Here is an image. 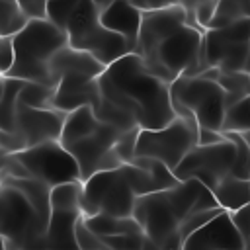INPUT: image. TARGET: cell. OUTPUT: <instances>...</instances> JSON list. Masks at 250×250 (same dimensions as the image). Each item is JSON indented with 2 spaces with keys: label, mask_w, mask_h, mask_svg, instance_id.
I'll list each match as a JSON object with an SVG mask.
<instances>
[{
  "label": "cell",
  "mask_w": 250,
  "mask_h": 250,
  "mask_svg": "<svg viewBox=\"0 0 250 250\" xmlns=\"http://www.w3.org/2000/svg\"><path fill=\"white\" fill-rule=\"evenodd\" d=\"M213 191L199 180H180L174 188L137 197L133 217L158 246L180 250L189 234L221 215Z\"/></svg>",
  "instance_id": "cell-1"
},
{
  "label": "cell",
  "mask_w": 250,
  "mask_h": 250,
  "mask_svg": "<svg viewBox=\"0 0 250 250\" xmlns=\"http://www.w3.org/2000/svg\"><path fill=\"white\" fill-rule=\"evenodd\" d=\"M205 29L189 23L188 10L178 4L145 12L137 39V55L146 68L170 86L182 76H193L201 59Z\"/></svg>",
  "instance_id": "cell-2"
},
{
  "label": "cell",
  "mask_w": 250,
  "mask_h": 250,
  "mask_svg": "<svg viewBox=\"0 0 250 250\" xmlns=\"http://www.w3.org/2000/svg\"><path fill=\"white\" fill-rule=\"evenodd\" d=\"M100 88L102 96L131 115L141 129H160L178 117L170 84L154 76L137 53L105 66Z\"/></svg>",
  "instance_id": "cell-3"
},
{
  "label": "cell",
  "mask_w": 250,
  "mask_h": 250,
  "mask_svg": "<svg viewBox=\"0 0 250 250\" xmlns=\"http://www.w3.org/2000/svg\"><path fill=\"white\" fill-rule=\"evenodd\" d=\"M47 18L66 31L70 47L94 55L105 66L137 49L102 23V10L94 0H49Z\"/></svg>",
  "instance_id": "cell-4"
},
{
  "label": "cell",
  "mask_w": 250,
  "mask_h": 250,
  "mask_svg": "<svg viewBox=\"0 0 250 250\" xmlns=\"http://www.w3.org/2000/svg\"><path fill=\"white\" fill-rule=\"evenodd\" d=\"M66 45V31L49 18L31 20L20 33L14 35L16 62L6 76L55 86L51 76V61Z\"/></svg>",
  "instance_id": "cell-5"
},
{
  "label": "cell",
  "mask_w": 250,
  "mask_h": 250,
  "mask_svg": "<svg viewBox=\"0 0 250 250\" xmlns=\"http://www.w3.org/2000/svg\"><path fill=\"white\" fill-rule=\"evenodd\" d=\"M172 104L178 117L160 129H141L137 139V156L160 160L170 170H176L186 154L197 145L199 123L188 107L176 102Z\"/></svg>",
  "instance_id": "cell-6"
},
{
  "label": "cell",
  "mask_w": 250,
  "mask_h": 250,
  "mask_svg": "<svg viewBox=\"0 0 250 250\" xmlns=\"http://www.w3.org/2000/svg\"><path fill=\"white\" fill-rule=\"evenodd\" d=\"M0 234L18 250H41L49 223L39 215L21 189L2 182L0 188Z\"/></svg>",
  "instance_id": "cell-7"
},
{
  "label": "cell",
  "mask_w": 250,
  "mask_h": 250,
  "mask_svg": "<svg viewBox=\"0 0 250 250\" xmlns=\"http://www.w3.org/2000/svg\"><path fill=\"white\" fill-rule=\"evenodd\" d=\"M137 193L131 188L123 166L115 170H102L82 182V213L133 217Z\"/></svg>",
  "instance_id": "cell-8"
},
{
  "label": "cell",
  "mask_w": 250,
  "mask_h": 250,
  "mask_svg": "<svg viewBox=\"0 0 250 250\" xmlns=\"http://www.w3.org/2000/svg\"><path fill=\"white\" fill-rule=\"evenodd\" d=\"M172 102L188 107L199 127L223 131L227 117V92L219 82L199 76H182L172 86Z\"/></svg>",
  "instance_id": "cell-9"
},
{
  "label": "cell",
  "mask_w": 250,
  "mask_h": 250,
  "mask_svg": "<svg viewBox=\"0 0 250 250\" xmlns=\"http://www.w3.org/2000/svg\"><path fill=\"white\" fill-rule=\"evenodd\" d=\"M250 49V20L240 18L225 27L205 29L203 49L193 76L217 66L225 70H244V61Z\"/></svg>",
  "instance_id": "cell-10"
},
{
  "label": "cell",
  "mask_w": 250,
  "mask_h": 250,
  "mask_svg": "<svg viewBox=\"0 0 250 250\" xmlns=\"http://www.w3.org/2000/svg\"><path fill=\"white\" fill-rule=\"evenodd\" d=\"M21 164L29 170L31 178H37L51 188L82 182V170L76 158L61 141H47L16 152Z\"/></svg>",
  "instance_id": "cell-11"
},
{
  "label": "cell",
  "mask_w": 250,
  "mask_h": 250,
  "mask_svg": "<svg viewBox=\"0 0 250 250\" xmlns=\"http://www.w3.org/2000/svg\"><path fill=\"white\" fill-rule=\"evenodd\" d=\"M82 217V182H70L53 188L51 221L43 248L76 250V225Z\"/></svg>",
  "instance_id": "cell-12"
},
{
  "label": "cell",
  "mask_w": 250,
  "mask_h": 250,
  "mask_svg": "<svg viewBox=\"0 0 250 250\" xmlns=\"http://www.w3.org/2000/svg\"><path fill=\"white\" fill-rule=\"evenodd\" d=\"M236 162V145L225 139L215 145H195L174 170L178 180H199L213 189L225 176L232 174Z\"/></svg>",
  "instance_id": "cell-13"
},
{
  "label": "cell",
  "mask_w": 250,
  "mask_h": 250,
  "mask_svg": "<svg viewBox=\"0 0 250 250\" xmlns=\"http://www.w3.org/2000/svg\"><path fill=\"white\" fill-rule=\"evenodd\" d=\"M100 76L92 70H64L57 78L53 107L61 111H74L82 105H90L94 111L102 104Z\"/></svg>",
  "instance_id": "cell-14"
},
{
  "label": "cell",
  "mask_w": 250,
  "mask_h": 250,
  "mask_svg": "<svg viewBox=\"0 0 250 250\" xmlns=\"http://www.w3.org/2000/svg\"><path fill=\"white\" fill-rule=\"evenodd\" d=\"M66 111L55 107H31L18 104V113L14 121V133H18L25 146H35L47 141H61Z\"/></svg>",
  "instance_id": "cell-15"
},
{
  "label": "cell",
  "mask_w": 250,
  "mask_h": 250,
  "mask_svg": "<svg viewBox=\"0 0 250 250\" xmlns=\"http://www.w3.org/2000/svg\"><path fill=\"white\" fill-rule=\"evenodd\" d=\"M123 133L125 131H121L119 127L102 121L92 133L64 145L70 150V154L76 158V162L80 164L82 182L88 180L90 176H94L96 172H100L104 158L115 148V145Z\"/></svg>",
  "instance_id": "cell-16"
},
{
  "label": "cell",
  "mask_w": 250,
  "mask_h": 250,
  "mask_svg": "<svg viewBox=\"0 0 250 250\" xmlns=\"http://www.w3.org/2000/svg\"><path fill=\"white\" fill-rule=\"evenodd\" d=\"M246 240L236 227L232 215L223 211L193 234H189L180 250H242Z\"/></svg>",
  "instance_id": "cell-17"
},
{
  "label": "cell",
  "mask_w": 250,
  "mask_h": 250,
  "mask_svg": "<svg viewBox=\"0 0 250 250\" xmlns=\"http://www.w3.org/2000/svg\"><path fill=\"white\" fill-rule=\"evenodd\" d=\"M123 172L131 188L135 189L137 197L174 188L180 182L174 170H170L164 162L148 158V156H135L133 162L123 164Z\"/></svg>",
  "instance_id": "cell-18"
},
{
  "label": "cell",
  "mask_w": 250,
  "mask_h": 250,
  "mask_svg": "<svg viewBox=\"0 0 250 250\" xmlns=\"http://www.w3.org/2000/svg\"><path fill=\"white\" fill-rule=\"evenodd\" d=\"M143 14L131 0H115L107 8L102 10V23L125 39H129L137 47L141 23H143ZM137 51V49H135Z\"/></svg>",
  "instance_id": "cell-19"
},
{
  "label": "cell",
  "mask_w": 250,
  "mask_h": 250,
  "mask_svg": "<svg viewBox=\"0 0 250 250\" xmlns=\"http://www.w3.org/2000/svg\"><path fill=\"white\" fill-rule=\"evenodd\" d=\"M211 191L217 197L219 205L229 213H236L246 203H250V180L234 174L225 176Z\"/></svg>",
  "instance_id": "cell-20"
},
{
  "label": "cell",
  "mask_w": 250,
  "mask_h": 250,
  "mask_svg": "<svg viewBox=\"0 0 250 250\" xmlns=\"http://www.w3.org/2000/svg\"><path fill=\"white\" fill-rule=\"evenodd\" d=\"M203 76L213 78L215 82H219L223 86V90L227 92V107L229 109L232 105H236L238 102H242L244 98L250 96V74H246V72H240V70H225V68L211 66V68H207L203 72Z\"/></svg>",
  "instance_id": "cell-21"
},
{
  "label": "cell",
  "mask_w": 250,
  "mask_h": 250,
  "mask_svg": "<svg viewBox=\"0 0 250 250\" xmlns=\"http://www.w3.org/2000/svg\"><path fill=\"white\" fill-rule=\"evenodd\" d=\"M25 82L27 80H21V78L2 76V94H0V129L2 131L14 129L18 104H20V92L25 86Z\"/></svg>",
  "instance_id": "cell-22"
},
{
  "label": "cell",
  "mask_w": 250,
  "mask_h": 250,
  "mask_svg": "<svg viewBox=\"0 0 250 250\" xmlns=\"http://www.w3.org/2000/svg\"><path fill=\"white\" fill-rule=\"evenodd\" d=\"M86 225L98 236H113V234H129V232H145L135 217H115V215H92L84 217Z\"/></svg>",
  "instance_id": "cell-23"
},
{
  "label": "cell",
  "mask_w": 250,
  "mask_h": 250,
  "mask_svg": "<svg viewBox=\"0 0 250 250\" xmlns=\"http://www.w3.org/2000/svg\"><path fill=\"white\" fill-rule=\"evenodd\" d=\"M31 20L14 0H0V35L20 33Z\"/></svg>",
  "instance_id": "cell-24"
},
{
  "label": "cell",
  "mask_w": 250,
  "mask_h": 250,
  "mask_svg": "<svg viewBox=\"0 0 250 250\" xmlns=\"http://www.w3.org/2000/svg\"><path fill=\"white\" fill-rule=\"evenodd\" d=\"M55 86L41 84V82H25L20 92V104L31 107H53Z\"/></svg>",
  "instance_id": "cell-25"
},
{
  "label": "cell",
  "mask_w": 250,
  "mask_h": 250,
  "mask_svg": "<svg viewBox=\"0 0 250 250\" xmlns=\"http://www.w3.org/2000/svg\"><path fill=\"white\" fill-rule=\"evenodd\" d=\"M223 131H238V133L250 131V96L227 111Z\"/></svg>",
  "instance_id": "cell-26"
},
{
  "label": "cell",
  "mask_w": 250,
  "mask_h": 250,
  "mask_svg": "<svg viewBox=\"0 0 250 250\" xmlns=\"http://www.w3.org/2000/svg\"><path fill=\"white\" fill-rule=\"evenodd\" d=\"M107 250H139L146 242L145 232H129V234H113V236H100Z\"/></svg>",
  "instance_id": "cell-27"
},
{
  "label": "cell",
  "mask_w": 250,
  "mask_h": 250,
  "mask_svg": "<svg viewBox=\"0 0 250 250\" xmlns=\"http://www.w3.org/2000/svg\"><path fill=\"white\" fill-rule=\"evenodd\" d=\"M76 244H78L80 250H107L104 240L86 225L84 217L76 225Z\"/></svg>",
  "instance_id": "cell-28"
},
{
  "label": "cell",
  "mask_w": 250,
  "mask_h": 250,
  "mask_svg": "<svg viewBox=\"0 0 250 250\" xmlns=\"http://www.w3.org/2000/svg\"><path fill=\"white\" fill-rule=\"evenodd\" d=\"M16 62V47L12 35H2L0 39V74L6 76Z\"/></svg>",
  "instance_id": "cell-29"
},
{
  "label": "cell",
  "mask_w": 250,
  "mask_h": 250,
  "mask_svg": "<svg viewBox=\"0 0 250 250\" xmlns=\"http://www.w3.org/2000/svg\"><path fill=\"white\" fill-rule=\"evenodd\" d=\"M219 2H221V0H205V2L197 4V6L193 8V12H188V14H193V16H195V21H197V25H199L201 29H207V27L211 25L213 18H215V12H217V8H219Z\"/></svg>",
  "instance_id": "cell-30"
},
{
  "label": "cell",
  "mask_w": 250,
  "mask_h": 250,
  "mask_svg": "<svg viewBox=\"0 0 250 250\" xmlns=\"http://www.w3.org/2000/svg\"><path fill=\"white\" fill-rule=\"evenodd\" d=\"M31 178L29 170L16 154H2V178Z\"/></svg>",
  "instance_id": "cell-31"
},
{
  "label": "cell",
  "mask_w": 250,
  "mask_h": 250,
  "mask_svg": "<svg viewBox=\"0 0 250 250\" xmlns=\"http://www.w3.org/2000/svg\"><path fill=\"white\" fill-rule=\"evenodd\" d=\"M29 20H45L49 14V0H14Z\"/></svg>",
  "instance_id": "cell-32"
},
{
  "label": "cell",
  "mask_w": 250,
  "mask_h": 250,
  "mask_svg": "<svg viewBox=\"0 0 250 250\" xmlns=\"http://www.w3.org/2000/svg\"><path fill=\"white\" fill-rule=\"evenodd\" d=\"M0 146H2V154H16V152H21L27 148L23 139L14 131H2Z\"/></svg>",
  "instance_id": "cell-33"
},
{
  "label": "cell",
  "mask_w": 250,
  "mask_h": 250,
  "mask_svg": "<svg viewBox=\"0 0 250 250\" xmlns=\"http://www.w3.org/2000/svg\"><path fill=\"white\" fill-rule=\"evenodd\" d=\"M230 215H232V219H234L236 227L240 229V232H242L244 240H246V242H250V203H246L240 211L230 213Z\"/></svg>",
  "instance_id": "cell-34"
},
{
  "label": "cell",
  "mask_w": 250,
  "mask_h": 250,
  "mask_svg": "<svg viewBox=\"0 0 250 250\" xmlns=\"http://www.w3.org/2000/svg\"><path fill=\"white\" fill-rule=\"evenodd\" d=\"M141 12H156V10H164L170 6H178L180 0H131Z\"/></svg>",
  "instance_id": "cell-35"
},
{
  "label": "cell",
  "mask_w": 250,
  "mask_h": 250,
  "mask_svg": "<svg viewBox=\"0 0 250 250\" xmlns=\"http://www.w3.org/2000/svg\"><path fill=\"white\" fill-rule=\"evenodd\" d=\"M227 137H225L223 131H215V129H209V127H199L197 145H215V143H221Z\"/></svg>",
  "instance_id": "cell-36"
},
{
  "label": "cell",
  "mask_w": 250,
  "mask_h": 250,
  "mask_svg": "<svg viewBox=\"0 0 250 250\" xmlns=\"http://www.w3.org/2000/svg\"><path fill=\"white\" fill-rule=\"evenodd\" d=\"M139 250H168V248H162V246L154 244V242H152V240H150V238L146 236V242H145V244H143V246H141Z\"/></svg>",
  "instance_id": "cell-37"
},
{
  "label": "cell",
  "mask_w": 250,
  "mask_h": 250,
  "mask_svg": "<svg viewBox=\"0 0 250 250\" xmlns=\"http://www.w3.org/2000/svg\"><path fill=\"white\" fill-rule=\"evenodd\" d=\"M94 2H96V4L100 6V10H104V8H107L109 4H113L115 0H94Z\"/></svg>",
  "instance_id": "cell-38"
},
{
  "label": "cell",
  "mask_w": 250,
  "mask_h": 250,
  "mask_svg": "<svg viewBox=\"0 0 250 250\" xmlns=\"http://www.w3.org/2000/svg\"><path fill=\"white\" fill-rule=\"evenodd\" d=\"M246 74H250V49H248V55H246V61H244V70Z\"/></svg>",
  "instance_id": "cell-39"
},
{
  "label": "cell",
  "mask_w": 250,
  "mask_h": 250,
  "mask_svg": "<svg viewBox=\"0 0 250 250\" xmlns=\"http://www.w3.org/2000/svg\"><path fill=\"white\" fill-rule=\"evenodd\" d=\"M244 16L250 20V0H244Z\"/></svg>",
  "instance_id": "cell-40"
},
{
  "label": "cell",
  "mask_w": 250,
  "mask_h": 250,
  "mask_svg": "<svg viewBox=\"0 0 250 250\" xmlns=\"http://www.w3.org/2000/svg\"><path fill=\"white\" fill-rule=\"evenodd\" d=\"M2 250H18V248H14L10 242H6V240H2Z\"/></svg>",
  "instance_id": "cell-41"
},
{
  "label": "cell",
  "mask_w": 250,
  "mask_h": 250,
  "mask_svg": "<svg viewBox=\"0 0 250 250\" xmlns=\"http://www.w3.org/2000/svg\"><path fill=\"white\" fill-rule=\"evenodd\" d=\"M41 250H62V248H41ZM76 250H80V248H76Z\"/></svg>",
  "instance_id": "cell-42"
},
{
  "label": "cell",
  "mask_w": 250,
  "mask_h": 250,
  "mask_svg": "<svg viewBox=\"0 0 250 250\" xmlns=\"http://www.w3.org/2000/svg\"><path fill=\"white\" fill-rule=\"evenodd\" d=\"M242 250H246V248H242Z\"/></svg>",
  "instance_id": "cell-43"
}]
</instances>
